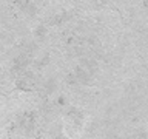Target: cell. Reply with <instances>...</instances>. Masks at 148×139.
Here are the masks:
<instances>
[{"label": "cell", "instance_id": "obj_4", "mask_svg": "<svg viewBox=\"0 0 148 139\" xmlns=\"http://www.w3.org/2000/svg\"><path fill=\"white\" fill-rule=\"evenodd\" d=\"M48 63H49V56H48V54L40 56V57L36 60V67H39V68L45 67V65H48Z\"/></svg>", "mask_w": 148, "mask_h": 139}, {"label": "cell", "instance_id": "obj_1", "mask_svg": "<svg viewBox=\"0 0 148 139\" xmlns=\"http://www.w3.org/2000/svg\"><path fill=\"white\" fill-rule=\"evenodd\" d=\"M73 77H74V81H76V83H83V85H86V83H90L91 82V74L90 73H86L83 68L80 67H77L76 70H74V73H73Z\"/></svg>", "mask_w": 148, "mask_h": 139}, {"label": "cell", "instance_id": "obj_6", "mask_svg": "<svg viewBox=\"0 0 148 139\" xmlns=\"http://www.w3.org/2000/svg\"><path fill=\"white\" fill-rule=\"evenodd\" d=\"M54 139H68V138H65V136H62V134H59V136H56Z\"/></svg>", "mask_w": 148, "mask_h": 139}, {"label": "cell", "instance_id": "obj_3", "mask_svg": "<svg viewBox=\"0 0 148 139\" xmlns=\"http://www.w3.org/2000/svg\"><path fill=\"white\" fill-rule=\"evenodd\" d=\"M17 5H20V9L23 12H26L28 16H32V14H36L37 11V6L34 2H18Z\"/></svg>", "mask_w": 148, "mask_h": 139}, {"label": "cell", "instance_id": "obj_5", "mask_svg": "<svg viewBox=\"0 0 148 139\" xmlns=\"http://www.w3.org/2000/svg\"><path fill=\"white\" fill-rule=\"evenodd\" d=\"M36 34H37V36H45V34H46V28H45V26H39V28L36 30Z\"/></svg>", "mask_w": 148, "mask_h": 139}, {"label": "cell", "instance_id": "obj_2", "mask_svg": "<svg viewBox=\"0 0 148 139\" xmlns=\"http://www.w3.org/2000/svg\"><path fill=\"white\" fill-rule=\"evenodd\" d=\"M80 68H83L86 73H90L91 76L97 71V68H99V65H97V62L94 59H91V57H86V59H83L82 60V65H80Z\"/></svg>", "mask_w": 148, "mask_h": 139}]
</instances>
